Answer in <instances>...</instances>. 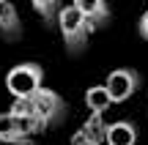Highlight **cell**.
<instances>
[{
  "label": "cell",
  "mask_w": 148,
  "mask_h": 145,
  "mask_svg": "<svg viewBox=\"0 0 148 145\" xmlns=\"http://www.w3.org/2000/svg\"><path fill=\"white\" fill-rule=\"evenodd\" d=\"M66 110H69L66 101L55 91L41 88V91H36L27 99H14V104H11L8 112L22 115V118H33V120L41 123V129H49V126L60 123V120L66 118Z\"/></svg>",
  "instance_id": "cell-1"
},
{
  "label": "cell",
  "mask_w": 148,
  "mask_h": 145,
  "mask_svg": "<svg viewBox=\"0 0 148 145\" xmlns=\"http://www.w3.org/2000/svg\"><path fill=\"white\" fill-rule=\"evenodd\" d=\"M58 27H60V36H63V44H66V52L69 55H79L88 47V36L93 33L90 22L85 19L74 5H60Z\"/></svg>",
  "instance_id": "cell-2"
},
{
  "label": "cell",
  "mask_w": 148,
  "mask_h": 145,
  "mask_svg": "<svg viewBox=\"0 0 148 145\" xmlns=\"http://www.w3.org/2000/svg\"><path fill=\"white\" fill-rule=\"evenodd\" d=\"M44 88V69L38 63H19L5 74V91L14 99H27Z\"/></svg>",
  "instance_id": "cell-3"
},
{
  "label": "cell",
  "mask_w": 148,
  "mask_h": 145,
  "mask_svg": "<svg viewBox=\"0 0 148 145\" xmlns=\"http://www.w3.org/2000/svg\"><path fill=\"white\" fill-rule=\"evenodd\" d=\"M140 82L143 80H140V74L134 69H115V71L107 74L104 88H107V93H110L112 104H123L126 99H132L134 93H137Z\"/></svg>",
  "instance_id": "cell-4"
},
{
  "label": "cell",
  "mask_w": 148,
  "mask_h": 145,
  "mask_svg": "<svg viewBox=\"0 0 148 145\" xmlns=\"http://www.w3.org/2000/svg\"><path fill=\"white\" fill-rule=\"evenodd\" d=\"M71 5L90 22V27H93V30L110 25V16H112V14H110L107 0H71Z\"/></svg>",
  "instance_id": "cell-5"
},
{
  "label": "cell",
  "mask_w": 148,
  "mask_h": 145,
  "mask_svg": "<svg viewBox=\"0 0 148 145\" xmlns=\"http://www.w3.org/2000/svg\"><path fill=\"white\" fill-rule=\"evenodd\" d=\"M0 142L3 145H33L25 126H22V118H16L14 112H0Z\"/></svg>",
  "instance_id": "cell-6"
},
{
  "label": "cell",
  "mask_w": 148,
  "mask_h": 145,
  "mask_svg": "<svg viewBox=\"0 0 148 145\" xmlns=\"http://www.w3.org/2000/svg\"><path fill=\"white\" fill-rule=\"evenodd\" d=\"M0 36L5 41H19L22 38V19L11 0H0Z\"/></svg>",
  "instance_id": "cell-7"
},
{
  "label": "cell",
  "mask_w": 148,
  "mask_h": 145,
  "mask_svg": "<svg viewBox=\"0 0 148 145\" xmlns=\"http://www.w3.org/2000/svg\"><path fill=\"white\" fill-rule=\"evenodd\" d=\"M104 145H137V126L132 120H115L107 123Z\"/></svg>",
  "instance_id": "cell-8"
},
{
  "label": "cell",
  "mask_w": 148,
  "mask_h": 145,
  "mask_svg": "<svg viewBox=\"0 0 148 145\" xmlns=\"http://www.w3.org/2000/svg\"><path fill=\"white\" fill-rule=\"evenodd\" d=\"M110 104H112V99L104 85H93L85 91V107L90 110V115H104L110 110Z\"/></svg>",
  "instance_id": "cell-9"
},
{
  "label": "cell",
  "mask_w": 148,
  "mask_h": 145,
  "mask_svg": "<svg viewBox=\"0 0 148 145\" xmlns=\"http://www.w3.org/2000/svg\"><path fill=\"white\" fill-rule=\"evenodd\" d=\"M104 131H107V123L101 120V115H90V118L82 123V129L77 131V137H88V140L104 142Z\"/></svg>",
  "instance_id": "cell-10"
},
{
  "label": "cell",
  "mask_w": 148,
  "mask_h": 145,
  "mask_svg": "<svg viewBox=\"0 0 148 145\" xmlns=\"http://www.w3.org/2000/svg\"><path fill=\"white\" fill-rule=\"evenodd\" d=\"M33 11L44 19V25H55L58 22V11H60V0H30Z\"/></svg>",
  "instance_id": "cell-11"
},
{
  "label": "cell",
  "mask_w": 148,
  "mask_h": 145,
  "mask_svg": "<svg viewBox=\"0 0 148 145\" xmlns=\"http://www.w3.org/2000/svg\"><path fill=\"white\" fill-rule=\"evenodd\" d=\"M137 30H140V36L148 41V8L143 11V16H140V22H137Z\"/></svg>",
  "instance_id": "cell-12"
},
{
  "label": "cell",
  "mask_w": 148,
  "mask_h": 145,
  "mask_svg": "<svg viewBox=\"0 0 148 145\" xmlns=\"http://www.w3.org/2000/svg\"><path fill=\"white\" fill-rule=\"evenodd\" d=\"M71 145H101V142L88 140V137H77V134H71Z\"/></svg>",
  "instance_id": "cell-13"
}]
</instances>
